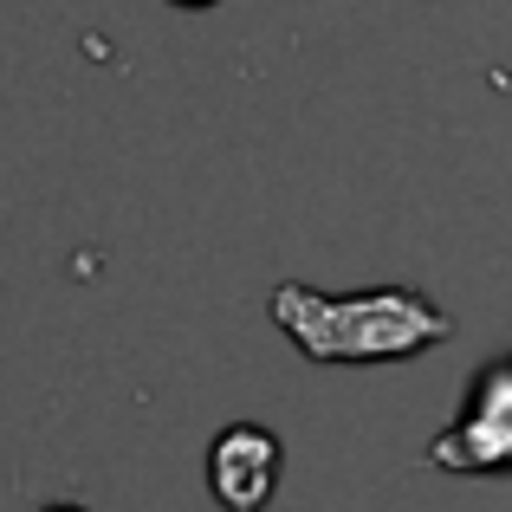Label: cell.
I'll use <instances>...</instances> for the list:
<instances>
[{
  "label": "cell",
  "instance_id": "cell-3",
  "mask_svg": "<svg viewBox=\"0 0 512 512\" xmlns=\"http://www.w3.org/2000/svg\"><path fill=\"white\" fill-rule=\"evenodd\" d=\"M286 474V441L260 422H227L208 441V493L227 512H266Z\"/></svg>",
  "mask_w": 512,
  "mask_h": 512
},
{
  "label": "cell",
  "instance_id": "cell-2",
  "mask_svg": "<svg viewBox=\"0 0 512 512\" xmlns=\"http://www.w3.org/2000/svg\"><path fill=\"white\" fill-rule=\"evenodd\" d=\"M422 461L435 474H461V480L512 474V363H487L467 383L461 415L422 448Z\"/></svg>",
  "mask_w": 512,
  "mask_h": 512
},
{
  "label": "cell",
  "instance_id": "cell-5",
  "mask_svg": "<svg viewBox=\"0 0 512 512\" xmlns=\"http://www.w3.org/2000/svg\"><path fill=\"white\" fill-rule=\"evenodd\" d=\"M39 512H91V506H72V500H52V506H39Z\"/></svg>",
  "mask_w": 512,
  "mask_h": 512
},
{
  "label": "cell",
  "instance_id": "cell-4",
  "mask_svg": "<svg viewBox=\"0 0 512 512\" xmlns=\"http://www.w3.org/2000/svg\"><path fill=\"white\" fill-rule=\"evenodd\" d=\"M175 13H201V7H221V0H169Z\"/></svg>",
  "mask_w": 512,
  "mask_h": 512
},
{
  "label": "cell",
  "instance_id": "cell-1",
  "mask_svg": "<svg viewBox=\"0 0 512 512\" xmlns=\"http://www.w3.org/2000/svg\"><path fill=\"white\" fill-rule=\"evenodd\" d=\"M266 318L312 363H409L454 338V318L415 286L318 292L305 279H279L266 292Z\"/></svg>",
  "mask_w": 512,
  "mask_h": 512
}]
</instances>
